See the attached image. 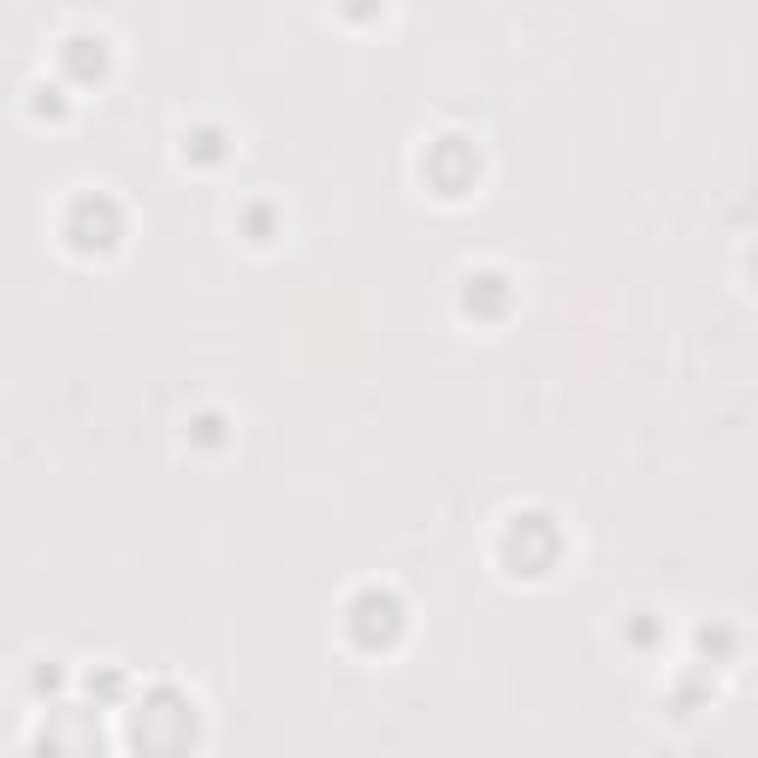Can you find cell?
<instances>
[{
    "label": "cell",
    "instance_id": "7",
    "mask_svg": "<svg viewBox=\"0 0 758 758\" xmlns=\"http://www.w3.org/2000/svg\"><path fill=\"white\" fill-rule=\"evenodd\" d=\"M462 302H469V314H504L509 309V279L504 273H474L469 290H462Z\"/></svg>",
    "mask_w": 758,
    "mask_h": 758
},
{
    "label": "cell",
    "instance_id": "5",
    "mask_svg": "<svg viewBox=\"0 0 758 758\" xmlns=\"http://www.w3.org/2000/svg\"><path fill=\"white\" fill-rule=\"evenodd\" d=\"M349 629H356L361 646H386V640L403 629V605L391 599V593H361L356 610H349Z\"/></svg>",
    "mask_w": 758,
    "mask_h": 758
},
{
    "label": "cell",
    "instance_id": "10",
    "mask_svg": "<svg viewBox=\"0 0 758 758\" xmlns=\"http://www.w3.org/2000/svg\"><path fill=\"white\" fill-rule=\"evenodd\" d=\"M196 439H202V445H220V415H202V421H196Z\"/></svg>",
    "mask_w": 758,
    "mask_h": 758
},
{
    "label": "cell",
    "instance_id": "3",
    "mask_svg": "<svg viewBox=\"0 0 758 758\" xmlns=\"http://www.w3.org/2000/svg\"><path fill=\"white\" fill-rule=\"evenodd\" d=\"M66 238L78 243L83 255L113 250V243H119V208H113L107 196H78L66 214Z\"/></svg>",
    "mask_w": 758,
    "mask_h": 758
},
{
    "label": "cell",
    "instance_id": "6",
    "mask_svg": "<svg viewBox=\"0 0 758 758\" xmlns=\"http://www.w3.org/2000/svg\"><path fill=\"white\" fill-rule=\"evenodd\" d=\"M427 172H433V184H439V190H450V196H457V190H462V184L474 179V154L462 149L457 137H445L439 149H433V160H427Z\"/></svg>",
    "mask_w": 758,
    "mask_h": 758
},
{
    "label": "cell",
    "instance_id": "8",
    "mask_svg": "<svg viewBox=\"0 0 758 758\" xmlns=\"http://www.w3.org/2000/svg\"><path fill=\"white\" fill-rule=\"evenodd\" d=\"M66 66L78 71V78H101V66H107V54H101V36H71Z\"/></svg>",
    "mask_w": 758,
    "mask_h": 758
},
{
    "label": "cell",
    "instance_id": "1",
    "mask_svg": "<svg viewBox=\"0 0 758 758\" xmlns=\"http://www.w3.org/2000/svg\"><path fill=\"white\" fill-rule=\"evenodd\" d=\"M130 740H137L142 758H184L190 740H196V705L179 688H154L130 717Z\"/></svg>",
    "mask_w": 758,
    "mask_h": 758
},
{
    "label": "cell",
    "instance_id": "2",
    "mask_svg": "<svg viewBox=\"0 0 758 758\" xmlns=\"http://www.w3.org/2000/svg\"><path fill=\"white\" fill-rule=\"evenodd\" d=\"M42 758H101V728L90 711H54L36 740Z\"/></svg>",
    "mask_w": 758,
    "mask_h": 758
},
{
    "label": "cell",
    "instance_id": "4",
    "mask_svg": "<svg viewBox=\"0 0 758 758\" xmlns=\"http://www.w3.org/2000/svg\"><path fill=\"white\" fill-rule=\"evenodd\" d=\"M504 558L521 568V575H539L551 558H558V528H551V516H516L504 533Z\"/></svg>",
    "mask_w": 758,
    "mask_h": 758
},
{
    "label": "cell",
    "instance_id": "9",
    "mask_svg": "<svg viewBox=\"0 0 758 758\" xmlns=\"http://www.w3.org/2000/svg\"><path fill=\"white\" fill-rule=\"evenodd\" d=\"M190 149H196L202 160H220L226 149H220V130H196V142H190Z\"/></svg>",
    "mask_w": 758,
    "mask_h": 758
}]
</instances>
